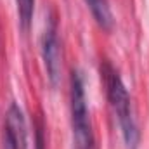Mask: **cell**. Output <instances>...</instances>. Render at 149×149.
Masks as SVG:
<instances>
[{
	"instance_id": "obj_1",
	"label": "cell",
	"mask_w": 149,
	"mask_h": 149,
	"mask_svg": "<svg viewBox=\"0 0 149 149\" xmlns=\"http://www.w3.org/2000/svg\"><path fill=\"white\" fill-rule=\"evenodd\" d=\"M104 78H106L108 97H109L113 111L118 118L125 146H127V149H137V146H139V127H137L134 113H132V102H130L128 90H127L121 76L118 74V71L113 70L111 66L104 68Z\"/></svg>"
},
{
	"instance_id": "obj_2",
	"label": "cell",
	"mask_w": 149,
	"mask_h": 149,
	"mask_svg": "<svg viewBox=\"0 0 149 149\" xmlns=\"http://www.w3.org/2000/svg\"><path fill=\"white\" fill-rule=\"evenodd\" d=\"M70 101H71V127H73V137L76 142V148L92 149L94 134H92L90 116H88V108H87L85 85H83V78L78 70L71 71Z\"/></svg>"
},
{
	"instance_id": "obj_3",
	"label": "cell",
	"mask_w": 149,
	"mask_h": 149,
	"mask_svg": "<svg viewBox=\"0 0 149 149\" xmlns=\"http://www.w3.org/2000/svg\"><path fill=\"white\" fill-rule=\"evenodd\" d=\"M42 57L45 63L47 76L52 87H57L61 80V45L57 38V23L54 17H50L43 37H42Z\"/></svg>"
},
{
	"instance_id": "obj_4",
	"label": "cell",
	"mask_w": 149,
	"mask_h": 149,
	"mask_svg": "<svg viewBox=\"0 0 149 149\" xmlns=\"http://www.w3.org/2000/svg\"><path fill=\"white\" fill-rule=\"evenodd\" d=\"M85 3L88 5V9H90L94 19L97 21V24L104 30H109L113 26V14L108 0H85Z\"/></svg>"
},
{
	"instance_id": "obj_5",
	"label": "cell",
	"mask_w": 149,
	"mask_h": 149,
	"mask_svg": "<svg viewBox=\"0 0 149 149\" xmlns=\"http://www.w3.org/2000/svg\"><path fill=\"white\" fill-rule=\"evenodd\" d=\"M17 3V16L19 23L24 30L30 28L31 17H33V9H35V0H16Z\"/></svg>"
}]
</instances>
